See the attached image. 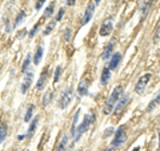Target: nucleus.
Returning <instances> with one entry per match:
<instances>
[{
	"label": "nucleus",
	"mask_w": 160,
	"mask_h": 151,
	"mask_svg": "<svg viewBox=\"0 0 160 151\" xmlns=\"http://www.w3.org/2000/svg\"><path fill=\"white\" fill-rule=\"evenodd\" d=\"M123 95H124V88H123V86H116L115 88H113L112 94L109 95V98L107 99V102L104 105V108H103V112H104L105 115L112 114L113 108H115V106H116V103L119 102V99L122 98Z\"/></svg>",
	"instance_id": "nucleus-1"
},
{
	"label": "nucleus",
	"mask_w": 160,
	"mask_h": 151,
	"mask_svg": "<svg viewBox=\"0 0 160 151\" xmlns=\"http://www.w3.org/2000/svg\"><path fill=\"white\" fill-rule=\"evenodd\" d=\"M93 118H95V114H85L84 115V119H83V122L80 123V125L76 127V131H75V134H73V142H79V139L82 138V135L84 134L87 130L91 127V125L93 123Z\"/></svg>",
	"instance_id": "nucleus-2"
},
{
	"label": "nucleus",
	"mask_w": 160,
	"mask_h": 151,
	"mask_svg": "<svg viewBox=\"0 0 160 151\" xmlns=\"http://www.w3.org/2000/svg\"><path fill=\"white\" fill-rule=\"evenodd\" d=\"M125 139H127V135H125V129H124V126H120L119 129L116 130L115 136H113V139H112L111 145H112V147H119V146H122L123 143L125 142Z\"/></svg>",
	"instance_id": "nucleus-3"
},
{
	"label": "nucleus",
	"mask_w": 160,
	"mask_h": 151,
	"mask_svg": "<svg viewBox=\"0 0 160 151\" xmlns=\"http://www.w3.org/2000/svg\"><path fill=\"white\" fill-rule=\"evenodd\" d=\"M149 80H151V74H144V75L140 76V79L138 80V83H136V86H135V92L139 94V95L144 92V90H145L147 84L149 83Z\"/></svg>",
	"instance_id": "nucleus-4"
},
{
	"label": "nucleus",
	"mask_w": 160,
	"mask_h": 151,
	"mask_svg": "<svg viewBox=\"0 0 160 151\" xmlns=\"http://www.w3.org/2000/svg\"><path fill=\"white\" fill-rule=\"evenodd\" d=\"M112 29H113V20L112 18H107L104 22L102 23V27H100V36H108L109 33L112 32Z\"/></svg>",
	"instance_id": "nucleus-5"
},
{
	"label": "nucleus",
	"mask_w": 160,
	"mask_h": 151,
	"mask_svg": "<svg viewBox=\"0 0 160 151\" xmlns=\"http://www.w3.org/2000/svg\"><path fill=\"white\" fill-rule=\"evenodd\" d=\"M71 99H72V90L71 88H69V90H64L63 94H62V98L59 99V107L62 110L67 108V106L69 105Z\"/></svg>",
	"instance_id": "nucleus-6"
},
{
	"label": "nucleus",
	"mask_w": 160,
	"mask_h": 151,
	"mask_svg": "<svg viewBox=\"0 0 160 151\" xmlns=\"http://www.w3.org/2000/svg\"><path fill=\"white\" fill-rule=\"evenodd\" d=\"M93 12H95V3H89L87 5L85 11H84V15H83V19H82V26H85L91 22L92 16H93Z\"/></svg>",
	"instance_id": "nucleus-7"
},
{
	"label": "nucleus",
	"mask_w": 160,
	"mask_h": 151,
	"mask_svg": "<svg viewBox=\"0 0 160 151\" xmlns=\"http://www.w3.org/2000/svg\"><path fill=\"white\" fill-rule=\"evenodd\" d=\"M128 102H129V96L128 95H123L122 98L119 99V102L116 103L115 110H113V114H115V115H119V114L125 108V106H127V103H128Z\"/></svg>",
	"instance_id": "nucleus-8"
},
{
	"label": "nucleus",
	"mask_w": 160,
	"mask_h": 151,
	"mask_svg": "<svg viewBox=\"0 0 160 151\" xmlns=\"http://www.w3.org/2000/svg\"><path fill=\"white\" fill-rule=\"evenodd\" d=\"M113 50H115V40L109 42L108 44L104 47V50H103V53H102L103 60H108L109 58H111L112 53H113Z\"/></svg>",
	"instance_id": "nucleus-9"
},
{
	"label": "nucleus",
	"mask_w": 160,
	"mask_h": 151,
	"mask_svg": "<svg viewBox=\"0 0 160 151\" xmlns=\"http://www.w3.org/2000/svg\"><path fill=\"white\" fill-rule=\"evenodd\" d=\"M32 80H33V74L32 72H28L25 75L24 80H23V83H22V94H25L27 91H28V88L32 84Z\"/></svg>",
	"instance_id": "nucleus-10"
},
{
	"label": "nucleus",
	"mask_w": 160,
	"mask_h": 151,
	"mask_svg": "<svg viewBox=\"0 0 160 151\" xmlns=\"http://www.w3.org/2000/svg\"><path fill=\"white\" fill-rule=\"evenodd\" d=\"M122 62V53H119V52H115L113 55L111 56V60H109V66H108V68L111 70H116L118 68V66H119V63Z\"/></svg>",
	"instance_id": "nucleus-11"
},
{
	"label": "nucleus",
	"mask_w": 160,
	"mask_h": 151,
	"mask_svg": "<svg viewBox=\"0 0 160 151\" xmlns=\"http://www.w3.org/2000/svg\"><path fill=\"white\" fill-rule=\"evenodd\" d=\"M47 76H48V71L44 70V71L40 74V78L38 80V83H36V91H42V90L44 88V86L47 83Z\"/></svg>",
	"instance_id": "nucleus-12"
},
{
	"label": "nucleus",
	"mask_w": 160,
	"mask_h": 151,
	"mask_svg": "<svg viewBox=\"0 0 160 151\" xmlns=\"http://www.w3.org/2000/svg\"><path fill=\"white\" fill-rule=\"evenodd\" d=\"M78 94L79 96H84L88 94V79H82L78 86Z\"/></svg>",
	"instance_id": "nucleus-13"
},
{
	"label": "nucleus",
	"mask_w": 160,
	"mask_h": 151,
	"mask_svg": "<svg viewBox=\"0 0 160 151\" xmlns=\"http://www.w3.org/2000/svg\"><path fill=\"white\" fill-rule=\"evenodd\" d=\"M152 3H153V0H144V2H143L142 8H140V12H142V18H145V16L148 15L149 9H151V7H152Z\"/></svg>",
	"instance_id": "nucleus-14"
},
{
	"label": "nucleus",
	"mask_w": 160,
	"mask_h": 151,
	"mask_svg": "<svg viewBox=\"0 0 160 151\" xmlns=\"http://www.w3.org/2000/svg\"><path fill=\"white\" fill-rule=\"evenodd\" d=\"M38 123H39V116H35V118L32 119L31 125H29L28 134H27V135H25V138H27V139L32 138V135H33V134H35V130H36V126H38Z\"/></svg>",
	"instance_id": "nucleus-15"
},
{
	"label": "nucleus",
	"mask_w": 160,
	"mask_h": 151,
	"mask_svg": "<svg viewBox=\"0 0 160 151\" xmlns=\"http://www.w3.org/2000/svg\"><path fill=\"white\" fill-rule=\"evenodd\" d=\"M109 78H111V70H109L108 67H104L102 71V76H100V83H102V84H107Z\"/></svg>",
	"instance_id": "nucleus-16"
},
{
	"label": "nucleus",
	"mask_w": 160,
	"mask_h": 151,
	"mask_svg": "<svg viewBox=\"0 0 160 151\" xmlns=\"http://www.w3.org/2000/svg\"><path fill=\"white\" fill-rule=\"evenodd\" d=\"M42 58H43V47L39 46L38 48H36V51H35V55H33V63L38 66L39 63L42 62Z\"/></svg>",
	"instance_id": "nucleus-17"
},
{
	"label": "nucleus",
	"mask_w": 160,
	"mask_h": 151,
	"mask_svg": "<svg viewBox=\"0 0 160 151\" xmlns=\"http://www.w3.org/2000/svg\"><path fill=\"white\" fill-rule=\"evenodd\" d=\"M160 105V92L156 95V98L155 99H152L151 102H149V105H148V107H147V111L148 112H151V111H153V108H155L156 106H159Z\"/></svg>",
	"instance_id": "nucleus-18"
},
{
	"label": "nucleus",
	"mask_w": 160,
	"mask_h": 151,
	"mask_svg": "<svg viewBox=\"0 0 160 151\" xmlns=\"http://www.w3.org/2000/svg\"><path fill=\"white\" fill-rule=\"evenodd\" d=\"M7 130H8L7 125H5V123H2V125H0V145H2V143L5 140V138H7V134H8Z\"/></svg>",
	"instance_id": "nucleus-19"
},
{
	"label": "nucleus",
	"mask_w": 160,
	"mask_h": 151,
	"mask_svg": "<svg viewBox=\"0 0 160 151\" xmlns=\"http://www.w3.org/2000/svg\"><path fill=\"white\" fill-rule=\"evenodd\" d=\"M33 108H35V106H33V105H29L28 107H27V111H25V115H24V122H25V123H28L29 120L32 119Z\"/></svg>",
	"instance_id": "nucleus-20"
},
{
	"label": "nucleus",
	"mask_w": 160,
	"mask_h": 151,
	"mask_svg": "<svg viewBox=\"0 0 160 151\" xmlns=\"http://www.w3.org/2000/svg\"><path fill=\"white\" fill-rule=\"evenodd\" d=\"M67 145H68V136L64 135L62 138V140H60V143H59V146H58V149H56V151H65Z\"/></svg>",
	"instance_id": "nucleus-21"
},
{
	"label": "nucleus",
	"mask_w": 160,
	"mask_h": 151,
	"mask_svg": "<svg viewBox=\"0 0 160 151\" xmlns=\"http://www.w3.org/2000/svg\"><path fill=\"white\" fill-rule=\"evenodd\" d=\"M31 59H32L31 53H28V55H27V58H25V60H24V63H23V67H22V72H27V70H28L29 64H31Z\"/></svg>",
	"instance_id": "nucleus-22"
},
{
	"label": "nucleus",
	"mask_w": 160,
	"mask_h": 151,
	"mask_svg": "<svg viewBox=\"0 0 160 151\" xmlns=\"http://www.w3.org/2000/svg\"><path fill=\"white\" fill-rule=\"evenodd\" d=\"M55 26H56V22H55V20H51V22H49V24L44 28V31H43V33H44V35H49V33L52 32V29L55 28Z\"/></svg>",
	"instance_id": "nucleus-23"
},
{
	"label": "nucleus",
	"mask_w": 160,
	"mask_h": 151,
	"mask_svg": "<svg viewBox=\"0 0 160 151\" xmlns=\"http://www.w3.org/2000/svg\"><path fill=\"white\" fill-rule=\"evenodd\" d=\"M62 71H63L62 66H58V67H56L55 74H53V83H58V82H59L60 76H62Z\"/></svg>",
	"instance_id": "nucleus-24"
},
{
	"label": "nucleus",
	"mask_w": 160,
	"mask_h": 151,
	"mask_svg": "<svg viewBox=\"0 0 160 151\" xmlns=\"http://www.w3.org/2000/svg\"><path fill=\"white\" fill-rule=\"evenodd\" d=\"M25 18V12L24 11H20L19 12V15L16 16V19H15V23H13V27H18L20 23H22V20Z\"/></svg>",
	"instance_id": "nucleus-25"
},
{
	"label": "nucleus",
	"mask_w": 160,
	"mask_h": 151,
	"mask_svg": "<svg viewBox=\"0 0 160 151\" xmlns=\"http://www.w3.org/2000/svg\"><path fill=\"white\" fill-rule=\"evenodd\" d=\"M79 114H80V111H76L75 116H73V123H72V130H71V134H72V135H73V134H75V131H76V126H78V120H79Z\"/></svg>",
	"instance_id": "nucleus-26"
},
{
	"label": "nucleus",
	"mask_w": 160,
	"mask_h": 151,
	"mask_svg": "<svg viewBox=\"0 0 160 151\" xmlns=\"http://www.w3.org/2000/svg\"><path fill=\"white\" fill-rule=\"evenodd\" d=\"M52 96H53V92H52V91L47 92L45 95H44V98H43V106H47V105H48V103L51 102Z\"/></svg>",
	"instance_id": "nucleus-27"
},
{
	"label": "nucleus",
	"mask_w": 160,
	"mask_h": 151,
	"mask_svg": "<svg viewBox=\"0 0 160 151\" xmlns=\"http://www.w3.org/2000/svg\"><path fill=\"white\" fill-rule=\"evenodd\" d=\"M53 8H55V4H53V3H51L48 8L45 9V12H44V18H49V16H52V13H53Z\"/></svg>",
	"instance_id": "nucleus-28"
},
{
	"label": "nucleus",
	"mask_w": 160,
	"mask_h": 151,
	"mask_svg": "<svg viewBox=\"0 0 160 151\" xmlns=\"http://www.w3.org/2000/svg\"><path fill=\"white\" fill-rule=\"evenodd\" d=\"M39 27H40V24L38 23V24H35L32 27V29L29 31V38H33V36L36 35V32H38V29H39Z\"/></svg>",
	"instance_id": "nucleus-29"
},
{
	"label": "nucleus",
	"mask_w": 160,
	"mask_h": 151,
	"mask_svg": "<svg viewBox=\"0 0 160 151\" xmlns=\"http://www.w3.org/2000/svg\"><path fill=\"white\" fill-rule=\"evenodd\" d=\"M69 39H71V28H65V31H64V40H65V42H68Z\"/></svg>",
	"instance_id": "nucleus-30"
},
{
	"label": "nucleus",
	"mask_w": 160,
	"mask_h": 151,
	"mask_svg": "<svg viewBox=\"0 0 160 151\" xmlns=\"http://www.w3.org/2000/svg\"><path fill=\"white\" fill-rule=\"evenodd\" d=\"M63 15H64V9H63V8H60V9H59V13L56 15V18H55V22H59V20H62Z\"/></svg>",
	"instance_id": "nucleus-31"
},
{
	"label": "nucleus",
	"mask_w": 160,
	"mask_h": 151,
	"mask_svg": "<svg viewBox=\"0 0 160 151\" xmlns=\"http://www.w3.org/2000/svg\"><path fill=\"white\" fill-rule=\"evenodd\" d=\"M44 3H45V0H38V2H36V4H35V9H40Z\"/></svg>",
	"instance_id": "nucleus-32"
},
{
	"label": "nucleus",
	"mask_w": 160,
	"mask_h": 151,
	"mask_svg": "<svg viewBox=\"0 0 160 151\" xmlns=\"http://www.w3.org/2000/svg\"><path fill=\"white\" fill-rule=\"evenodd\" d=\"M65 3H67V5H69V7H72V5H75V3H76V0H65Z\"/></svg>",
	"instance_id": "nucleus-33"
},
{
	"label": "nucleus",
	"mask_w": 160,
	"mask_h": 151,
	"mask_svg": "<svg viewBox=\"0 0 160 151\" xmlns=\"http://www.w3.org/2000/svg\"><path fill=\"white\" fill-rule=\"evenodd\" d=\"M27 31H25V29H23V31L22 32H20V35H19V38H23V36H24V33H25Z\"/></svg>",
	"instance_id": "nucleus-34"
},
{
	"label": "nucleus",
	"mask_w": 160,
	"mask_h": 151,
	"mask_svg": "<svg viewBox=\"0 0 160 151\" xmlns=\"http://www.w3.org/2000/svg\"><path fill=\"white\" fill-rule=\"evenodd\" d=\"M158 135H159V149H160V129L158 130Z\"/></svg>",
	"instance_id": "nucleus-35"
},
{
	"label": "nucleus",
	"mask_w": 160,
	"mask_h": 151,
	"mask_svg": "<svg viewBox=\"0 0 160 151\" xmlns=\"http://www.w3.org/2000/svg\"><path fill=\"white\" fill-rule=\"evenodd\" d=\"M25 138V135H19V140H22V139H24Z\"/></svg>",
	"instance_id": "nucleus-36"
},
{
	"label": "nucleus",
	"mask_w": 160,
	"mask_h": 151,
	"mask_svg": "<svg viewBox=\"0 0 160 151\" xmlns=\"http://www.w3.org/2000/svg\"><path fill=\"white\" fill-rule=\"evenodd\" d=\"M100 2H102V0H95V5H98V4H100Z\"/></svg>",
	"instance_id": "nucleus-37"
},
{
	"label": "nucleus",
	"mask_w": 160,
	"mask_h": 151,
	"mask_svg": "<svg viewBox=\"0 0 160 151\" xmlns=\"http://www.w3.org/2000/svg\"><path fill=\"white\" fill-rule=\"evenodd\" d=\"M139 150H140V149H139V147H135V149H133L132 151H139Z\"/></svg>",
	"instance_id": "nucleus-38"
},
{
	"label": "nucleus",
	"mask_w": 160,
	"mask_h": 151,
	"mask_svg": "<svg viewBox=\"0 0 160 151\" xmlns=\"http://www.w3.org/2000/svg\"><path fill=\"white\" fill-rule=\"evenodd\" d=\"M105 151H113L112 149H108V150H105Z\"/></svg>",
	"instance_id": "nucleus-39"
}]
</instances>
